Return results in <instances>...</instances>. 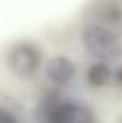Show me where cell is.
Returning <instances> with one entry per match:
<instances>
[{"label":"cell","instance_id":"6da1fadb","mask_svg":"<svg viewBox=\"0 0 122 123\" xmlns=\"http://www.w3.org/2000/svg\"><path fill=\"white\" fill-rule=\"evenodd\" d=\"M81 39L86 52L98 60H119L121 36L118 30L102 23H89L83 27Z\"/></svg>","mask_w":122,"mask_h":123},{"label":"cell","instance_id":"7a4b0ae2","mask_svg":"<svg viewBox=\"0 0 122 123\" xmlns=\"http://www.w3.org/2000/svg\"><path fill=\"white\" fill-rule=\"evenodd\" d=\"M42 63V53L33 43H19L9 53V67L20 77L32 76Z\"/></svg>","mask_w":122,"mask_h":123},{"label":"cell","instance_id":"3957f363","mask_svg":"<svg viewBox=\"0 0 122 123\" xmlns=\"http://www.w3.org/2000/svg\"><path fill=\"white\" fill-rule=\"evenodd\" d=\"M46 119L49 123H95L91 110L75 100H62L47 109Z\"/></svg>","mask_w":122,"mask_h":123},{"label":"cell","instance_id":"277c9868","mask_svg":"<svg viewBox=\"0 0 122 123\" xmlns=\"http://www.w3.org/2000/svg\"><path fill=\"white\" fill-rule=\"evenodd\" d=\"M46 76L50 82L56 85H66L73 80L76 74V67L68 57L58 56L46 63Z\"/></svg>","mask_w":122,"mask_h":123},{"label":"cell","instance_id":"5b68a950","mask_svg":"<svg viewBox=\"0 0 122 123\" xmlns=\"http://www.w3.org/2000/svg\"><path fill=\"white\" fill-rule=\"evenodd\" d=\"M116 70L114 72L108 62L98 60L96 63H92L91 66L86 69L85 77H86V82L91 86H93V87H103L108 83H111L112 79H115Z\"/></svg>","mask_w":122,"mask_h":123},{"label":"cell","instance_id":"8992f818","mask_svg":"<svg viewBox=\"0 0 122 123\" xmlns=\"http://www.w3.org/2000/svg\"><path fill=\"white\" fill-rule=\"evenodd\" d=\"M0 123H20L19 119L4 107H0Z\"/></svg>","mask_w":122,"mask_h":123}]
</instances>
